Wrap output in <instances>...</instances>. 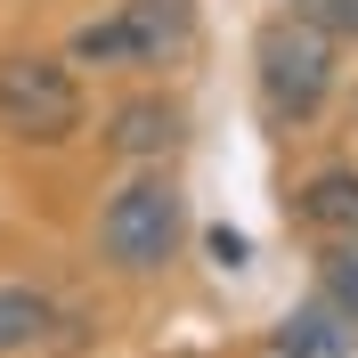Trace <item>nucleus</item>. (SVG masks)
I'll list each match as a JSON object with an SVG mask.
<instances>
[{"label":"nucleus","mask_w":358,"mask_h":358,"mask_svg":"<svg viewBox=\"0 0 358 358\" xmlns=\"http://www.w3.org/2000/svg\"><path fill=\"white\" fill-rule=\"evenodd\" d=\"M187 245V187L163 163H138L98 212V261L114 277H163Z\"/></svg>","instance_id":"1"},{"label":"nucleus","mask_w":358,"mask_h":358,"mask_svg":"<svg viewBox=\"0 0 358 358\" xmlns=\"http://www.w3.org/2000/svg\"><path fill=\"white\" fill-rule=\"evenodd\" d=\"M334 82H342V41H326L293 8H277L252 33V90H261L268 122H317L326 98H334Z\"/></svg>","instance_id":"2"},{"label":"nucleus","mask_w":358,"mask_h":358,"mask_svg":"<svg viewBox=\"0 0 358 358\" xmlns=\"http://www.w3.org/2000/svg\"><path fill=\"white\" fill-rule=\"evenodd\" d=\"M187 41H196V8L187 0H114L106 17L73 24L66 57L98 66V73H147V66H171Z\"/></svg>","instance_id":"3"},{"label":"nucleus","mask_w":358,"mask_h":358,"mask_svg":"<svg viewBox=\"0 0 358 358\" xmlns=\"http://www.w3.org/2000/svg\"><path fill=\"white\" fill-rule=\"evenodd\" d=\"M82 73L73 57H49V49H17L0 57V131L17 147H66L82 138Z\"/></svg>","instance_id":"4"},{"label":"nucleus","mask_w":358,"mask_h":358,"mask_svg":"<svg viewBox=\"0 0 358 358\" xmlns=\"http://www.w3.org/2000/svg\"><path fill=\"white\" fill-rule=\"evenodd\" d=\"M179 138H187V106H179L171 90H138V98H122L106 114V147L122 163H171Z\"/></svg>","instance_id":"5"},{"label":"nucleus","mask_w":358,"mask_h":358,"mask_svg":"<svg viewBox=\"0 0 358 358\" xmlns=\"http://www.w3.org/2000/svg\"><path fill=\"white\" fill-rule=\"evenodd\" d=\"M293 220L310 236H358V163H326L293 187Z\"/></svg>","instance_id":"6"},{"label":"nucleus","mask_w":358,"mask_h":358,"mask_svg":"<svg viewBox=\"0 0 358 358\" xmlns=\"http://www.w3.org/2000/svg\"><path fill=\"white\" fill-rule=\"evenodd\" d=\"M277 350H285V358H350V350H358V326L334 310V301H317V293H310V301L277 326Z\"/></svg>","instance_id":"7"},{"label":"nucleus","mask_w":358,"mask_h":358,"mask_svg":"<svg viewBox=\"0 0 358 358\" xmlns=\"http://www.w3.org/2000/svg\"><path fill=\"white\" fill-rule=\"evenodd\" d=\"M49 334H57V301L41 285H0V358L41 350Z\"/></svg>","instance_id":"8"},{"label":"nucleus","mask_w":358,"mask_h":358,"mask_svg":"<svg viewBox=\"0 0 358 358\" xmlns=\"http://www.w3.org/2000/svg\"><path fill=\"white\" fill-rule=\"evenodd\" d=\"M317 301H334L358 326V236H326V252H317Z\"/></svg>","instance_id":"9"},{"label":"nucleus","mask_w":358,"mask_h":358,"mask_svg":"<svg viewBox=\"0 0 358 358\" xmlns=\"http://www.w3.org/2000/svg\"><path fill=\"white\" fill-rule=\"evenodd\" d=\"M293 17L317 24V33H326V41H342V49L358 41V0H293Z\"/></svg>","instance_id":"10"}]
</instances>
